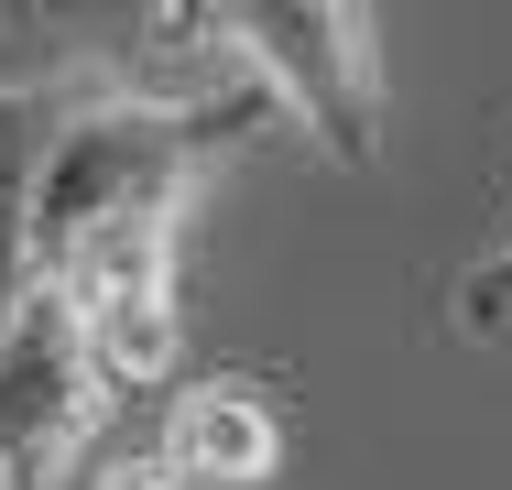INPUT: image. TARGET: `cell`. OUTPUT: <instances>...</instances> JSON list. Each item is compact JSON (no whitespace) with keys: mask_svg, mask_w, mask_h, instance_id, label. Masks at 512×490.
Returning a JSON list of instances; mask_svg holds the SVG:
<instances>
[{"mask_svg":"<svg viewBox=\"0 0 512 490\" xmlns=\"http://www.w3.org/2000/svg\"><path fill=\"white\" fill-rule=\"evenodd\" d=\"M218 33L327 164H349V175L382 164L393 88H382V44H371L360 0H218Z\"/></svg>","mask_w":512,"mask_h":490,"instance_id":"cell-1","label":"cell"},{"mask_svg":"<svg viewBox=\"0 0 512 490\" xmlns=\"http://www.w3.org/2000/svg\"><path fill=\"white\" fill-rule=\"evenodd\" d=\"M120 382L99 371L77 305L55 284H22L0 305V490H77L88 447L109 436Z\"/></svg>","mask_w":512,"mask_h":490,"instance_id":"cell-2","label":"cell"},{"mask_svg":"<svg viewBox=\"0 0 512 490\" xmlns=\"http://www.w3.org/2000/svg\"><path fill=\"white\" fill-rule=\"evenodd\" d=\"M33 284H55L77 305L88 349L120 392H175V360H186V305H175V229H109V240H77L66 262H44Z\"/></svg>","mask_w":512,"mask_h":490,"instance_id":"cell-3","label":"cell"},{"mask_svg":"<svg viewBox=\"0 0 512 490\" xmlns=\"http://www.w3.org/2000/svg\"><path fill=\"white\" fill-rule=\"evenodd\" d=\"M153 469L186 480V490H262L284 469V414H273V392L240 382V371L175 382L164 414H153Z\"/></svg>","mask_w":512,"mask_h":490,"instance_id":"cell-4","label":"cell"},{"mask_svg":"<svg viewBox=\"0 0 512 490\" xmlns=\"http://www.w3.org/2000/svg\"><path fill=\"white\" fill-rule=\"evenodd\" d=\"M109 88H120V77H44V88L0 77V305L33 284V196H44L55 142H66L77 109L109 98Z\"/></svg>","mask_w":512,"mask_h":490,"instance_id":"cell-5","label":"cell"},{"mask_svg":"<svg viewBox=\"0 0 512 490\" xmlns=\"http://www.w3.org/2000/svg\"><path fill=\"white\" fill-rule=\"evenodd\" d=\"M447 305H458V338H502V327H512V240L491 251V262H469Z\"/></svg>","mask_w":512,"mask_h":490,"instance_id":"cell-6","label":"cell"},{"mask_svg":"<svg viewBox=\"0 0 512 490\" xmlns=\"http://www.w3.org/2000/svg\"><path fill=\"white\" fill-rule=\"evenodd\" d=\"M99 490H186V480H164V469H153V458H131V469H109Z\"/></svg>","mask_w":512,"mask_h":490,"instance_id":"cell-7","label":"cell"}]
</instances>
